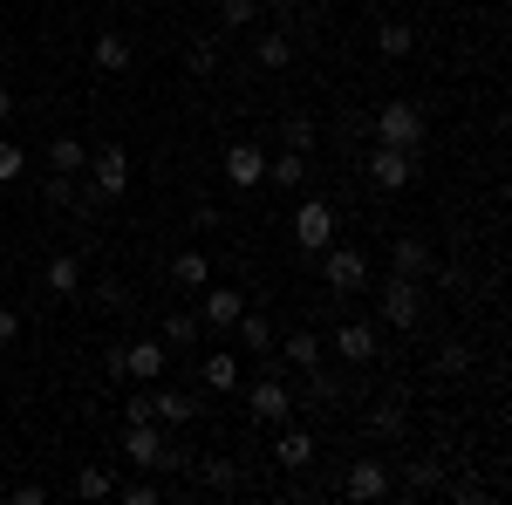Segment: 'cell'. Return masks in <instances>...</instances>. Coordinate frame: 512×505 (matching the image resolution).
Returning a JSON list of instances; mask_svg holds the SVG:
<instances>
[{
    "label": "cell",
    "instance_id": "6da1fadb",
    "mask_svg": "<svg viewBox=\"0 0 512 505\" xmlns=\"http://www.w3.org/2000/svg\"><path fill=\"white\" fill-rule=\"evenodd\" d=\"M123 458L137 471H158V465H178L185 451H171V444H164V424L144 417V424H123Z\"/></svg>",
    "mask_w": 512,
    "mask_h": 505
},
{
    "label": "cell",
    "instance_id": "7a4b0ae2",
    "mask_svg": "<svg viewBox=\"0 0 512 505\" xmlns=\"http://www.w3.org/2000/svg\"><path fill=\"white\" fill-rule=\"evenodd\" d=\"M321 280H328V294H362L369 287V253L362 246H321Z\"/></svg>",
    "mask_w": 512,
    "mask_h": 505
},
{
    "label": "cell",
    "instance_id": "3957f363",
    "mask_svg": "<svg viewBox=\"0 0 512 505\" xmlns=\"http://www.w3.org/2000/svg\"><path fill=\"white\" fill-rule=\"evenodd\" d=\"M376 144H390V151H424V117H417V103H383L376 110Z\"/></svg>",
    "mask_w": 512,
    "mask_h": 505
},
{
    "label": "cell",
    "instance_id": "277c9868",
    "mask_svg": "<svg viewBox=\"0 0 512 505\" xmlns=\"http://www.w3.org/2000/svg\"><path fill=\"white\" fill-rule=\"evenodd\" d=\"M89 192L103 198V205L130 192V151H123V144H103V151H89Z\"/></svg>",
    "mask_w": 512,
    "mask_h": 505
},
{
    "label": "cell",
    "instance_id": "5b68a950",
    "mask_svg": "<svg viewBox=\"0 0 512 505\" xmlns=\"http://www.w3.org/2000/svg\"><path fill=\"white\" fill-rule=\"evenodd\" d=\"M376 308H383L390 328H417V321H424V287H417V280H403V273H390V280H383V294H376Z\"/></svg>",
    "mask_w": 512,
    "mask_h": 505
},
{
    "label": "cell",
    "instance_id": "8992f818",
    "mask_svg": "<svg viewBox=\"0 0 512 505\" xmlns=\"http://www.w3.org/2000/svg\"><path fill=\"white\" fill-rule=\"evenodd\" d=\"M294 239H301L308 253L335 246V205H328V198H308V205L294 212Z\"/></svg>",
    "mask_w": 512,
    "mask_h": 505
},
{
    "label": "cell",
    "instance_id": "52a82bcc",
    "mask_svg": "<svg viewBox=\"0 0 512 505\" xmlns=\"http://www.w3.org/2000/svg\"><path fill=\"white\" fill-rule=\"evenodd\" d=\"M226 185H239V192H253V185H267V151H260L253 137H239L233 151H226Z\"/></svg>",
    "mask_w": 512,
    "mask_h": 505
},
{
    "label": "cell",
    "instance_id": "ba28073f",
    "mask_svg": "<svg viewBox=\"0 0 512 505\" xmlns=\"http://www.w3.org/2000/svg\"><path fill=\"white\" fill-rule=\"evenodd\" d=\"M410 171H417V157H410V151H390V144L369 151V178H376V192H403Z\"/></svg>",
    "mask_w": 512,
    "mask_h": 505
},
{
    "label": "cell",
    "instance_id": "9c48e42d",
    "mask_svg": "<svg viewBox=\"0 0 512 505\" xmlns=\"http://www.w3.org/2000/svg\"><path fill=\"white\" fill-rule=\"evenodd\" d=\"M41 294H55V301H76V294H82V253H55V260L41 267Z\"/></svg>",
    "mask_w": 512,
    "mask_h": 505
},
{
    "label": "cell",
    "instance_id": "30bf717a",
    "mask_svg": "<svg viewBox=\"0 0 512 505\" xmlns=\"http://www.w3.org/2000/svg\"><path fill=\"white\" fill-rule=\"evenodd\" d=\"M287 417H294V396H287V383L260 376V383H253V424H287Z\"/></svg>",
    "mask_w": 512,
    "mask_h": 505
},
{
    "label": "cell",
    "instance_id": "8fae6325",
    "mask_svg": "<svg viewBox=\"0 0 512 505\" xmlns=\"http://www.w3.org/2000/svg\"><path fill=\"white\" fill-rule=\"evenodd\" d=\"M239 308H246V294H239V287H205V301H198V321H205V328H233Z\"/></svg>",
    "mask_w": 512,
    "mask_h": 505
},
{
    "label": "cell",
    "instance_id": "7c38bea8",
    "mask_svg": "<svg viewBox=\"0 0 512 505\" xmlns=\"http://www.w3.org/2000/svg\"><path fill=\"white\" fill-rule=\"evenodd\" d=\"M335 355L355 362V369L376 362V328H369V321H342V328H335Z\"/></svg>",
    "mask_w": 512,
    "mask_h": 505
},
{
    "label": "cell",
    "instance_id": "4fadbf2b",
    "mask_svg": "<svg viewBox=\"0 0 512 505\" xmlns=\"http://www.w3.org/2000/svg\"><path fill=\"white\" fill-rule=\"evenodd\" d=\"M396 478H390V465L383 458H355L349 465V499H383Z\"/></svg>",
    "mask_w": 512,
    "mask_h": 505
},
{
    "label": "cell",
    "instance_id": "5bb4252c",
    "mask_svg": "<svg viewBox=\"0 0 512 505\" xmlns=\"http://www.w3.org/2000/svg\"><path fill=\"white\" fill-rule=\"evenodd\" d=\"M151 417H158L164 430H178V424H192V417H198V403L185 396V389H151Z\"/></svg>",
    "mask_w": 512,
    "mask_h": 505
},
{
    "label": "cell",
    "instance_id": "9a60e30c",
    "mask_svg": "<svg viewBox=\"0 0 512 505\" xmlns=\"http://www.w3.org/2000/svg\"><path fill=\"white\" fill-rule=\"evenodd\" d=\"M123 376L158 383V376H164V342H130V349H123Z\"/></svg>",
    "mask_w": 512,
    "mask_h": 505
},
{
    "label": "cell",
    "instance_id": "2e32d148",
    "mask_svg": "<svg viewBox=\"0 0 512 505\" xmlns=\"http://www.w3.org/2000/svg\"><path fill=\"white\" fill-rule=\"evenodd\" d=\"M233 328H239V349H253V355H274V342H280V335H274V321H267V314L239 308V321H233Z\"/></svg>",
    "mask_w": 512,
    "mask_h": 505
},
{
    "label": "cell",
    "instance_id": "e0dca14e",
    "mask_svg": "<svg viewBox=\"0 0 512 505\" xmlns=\"http://www.w3.org/2000/svg\"><path fill=\"white\" fill-rule=\"evenodd\" d=\"M89 62H96V76H123V69H130V41H123L117 28H110V35H96Z\"/></svg>",
    "mask_w": 512,
    "mask_h": 505
},
{
    "label": "cell",
    "instance_id": "ac0fdd59",
    "mask_svg": "<svg viewBox=\"0 0 512 505\" xmlns=\"http://www.w3.org/2000/svg\"><path fill=\"white\" fill-rule=\"evenodd\" d=\"M390 267L403 273V280H424V273H431V246H424V239H396V246H390Z\"/></svg>",
    "mask_w": 512,
    "mask_h": 505
},
{
    "label": "cell",
    "instance_id": "d6986e66",
    "mask_svg": "<svg viewBox=\"0 0 512 505\" xmlns=\"http://www.w3.org/2000/svg\"><path fill=\"white\" fill-rule=\"evenodd\" d=\"M82 164H89V144H82V137H55V144H48V171H62V178H76Z\"/></svg>",
    "mask_w": 512,
    "mask_h": 505
},
{
    "label": "cell",
    "instance_id": "ffe728a7",
    "mask_svg": "<svg viewBox=\"0 0 512 505\" xmlns=\"http://www.w3.org/2000/svg\"><path fill=\"white\" fill-rule=\"evenodd\" d=\"M274 349L287 355V362H294L301 376H308V369L321 362V335H315V328H301V335H287V342H274Z\"/></svg>",
    "mask_w": 512,
    "mask_h": 505
},
{
    "label": "cell",
    "instance_id": "44dd1931",
    "mask_svg": "<svg viewBox=\"0 0 512 505\" xmlns=\"http://www.w3.org/2000/svg\"><path fill=\"white\" fill-rule=\"evenodd\" d=\"M274 458L287 471H301V465H315V437L308 430H280V444H274Z\"/></svg>",
    "mask_w": 512,
    "mask_h": 505
},
{
    "label": "cell",
    "instance_id": "7402d4cb",
    "mask_svg": "<svg viewBox=\"0 0 512 505\" xmlns=\"http://www.w3.org/2000/svg\"><path fill=\"white\" fill-rule=\"evenodd\" d=\"M198 335H205V321H198L192 308L164 314V342H171V349H198Z\"/></svg>",
    "mask_w": 512,
    "mask_h": 505
},
{
    "label": "cell",
    "instance_id": "603a6c76",
    "mask_svg": "<svg viewBox=\"0 0 512 505\" xmlns=\"http://www.w3.org/2000/svg\"><path fill=\"white\" fill-rule=\"evenodd\" d=\"M376 48H383L390 62H403V55L417 48V28H410V21H383V28H376Z\"/></svg>",
    "mask_w": 512,
    "mask_h": 505
},
{
    "label": "cell",
    "instance_id": "cb8c5ba5",
    "mask_svg": "<svg viewBox=\"0 0 512 505\" xmlns=\"http://www.w3.org/2000/svg\"><path fill=\"white\" fill-rule=\"evenodd\" d=\"M171 280H178V287H205V280H212V260H205V253H178V260H171Z\"/></svg>",
    "mask_w": 512,
    "mask_h": 505
},
{
    "label": "cell",
    "instance_id": "d4e9b609",
    "mask_svg": "<svg viewBox=\"0 0 512 505\" xmlns=\"http://www.w3.org/2000/svg\"><path fill=\"white\" fill-rule=\"evenodd\" d=\"M437 485H444V465H437V458H424V465L410 458V471H403V492L417 499V492H437Z\"/></svg>",
    "mask_w": 512,
    "mask_h": 505
},
{
    "label": "cell",
    "instance_id": "484cf974",
    "mask_svg": "<svg viewBox=\"0 0 512 505\" xmlns=\"http://www.w3.org/2000/svg\"><path fill=\"white\" fill-rule=\"evenodd\" d=\"M233 383H239V355L212 349L205 355V389H233Z\"/></svg>",
    "mask_w": 512,
    "mask_h": 505
},
{
    "label": "cell",
    "instance_id": "4316f807",
    "mask_svg": "<svg viewBox=\"0 0 512 505\" xmlns=\"http://www.w3.org/2000/svg\"><path fill=\"white\" fill-rule=\"evenodd\" d=\"M308 396H315V410H328V403H342V376H335V369H308Z\"/></svg>",
    "mask_w": 512,
    "mask_h": 505
},
{
    "label": "cell",
    "instance_id": "83f0119b",
    "mask_svg": "<svg viewBox=\"0 0 512 505\" xmlns=\"http://www.w3.org/2000/svg\"><path fill=\"white\" fill-rule=\"evenodd\" d=\"M253 55H260V69H287V62H294V41H287V35H260V41H253Z\"/></svg>",
    "mask_w": 512,
    "mask_h": 505
},
{
    "label": "cell",
    "instance_id": "f1b7e54d",
    "mask_svg": "<svg viewBox=\"0 0 512 505\" xmlns=\"http://www.w3.org/2000/svg\"><path fill=\"white\" fill-rule=\"evenodd\" d=\"M301 178H308V157H301V151H287V157L267 164V185H301Z\"/></svg>",
    "mask_w": 512,
    "mask_h": 505
},
{
    "label": "cell",
    "instance_id": "f546056e",
    "mask_svg": "<svg viewBox=\"0 0 512 505\" xmlns=\"http://www.w3.org/2000/svg\"><path fill=\"white\" fill-rule=\"evenodd\" d=\"M280 137H287V151H301V157L315 151V123H308V117H287V123H280Z\"/></svg>",
    "mask_w": 512,
    "mask_h": 505
},
{
    "label": "cell",
    "instance_id": "4dcf8cb0",
    "mask_svg": "<svg viewBox=\"0 0 512 505\" xmlns=\"http://www.w3.org/2000/svg\"><path fill=\"white\" fill-rule=\"evenodd\" d=\"M76 492H82V499H110V492H117V478H110L103 465H89V471L76 478Z\"/></svg>",
    "mask_w": 512,
    "mask_h": 505
},
{
    "label": "cell",
    "instance_id": "1f68e13d",
    "mask_svg": "<svg viewBox=\"0 0 512 505\" xmlns=\"http://www.w3.org/2000/svg\"><path fill=\"white\" fill-rule=\"evenodd\" d=\"M21 171H28V151H21L14 137H0V185H14Z\"/></svg>",
    "mask_w": 512,
    "mask_h": 505
},
{
    "label": "cell",
    "instance_id": "d6a6232c",
    "mask_svg": "<svg viewBox=\"0 0 512 505\" xmlns=\"http://www.w3.org/2000/svg\"><path fill=\"white\" fill-rule=\"evenodd\" d=\"M185 69H192V76H212V69H219V41H192Z\"/></svg>",
    "mask_w": 512,
    "mask_h": 505
},
{
    "label": "cell",
    "instance_id": "836d02e7",
    "mask_svg": "<svg viewBox=\"0 0 512 505\" xmlns=\"http://www.w3.org/2000/svg\"><path fill=\"white\" fill-rule=\"evenodd\" d=\"M253 14H260L253 0H219V21H226V28H253Z\"/></svg>",
    "mask_w": 512,
    "mask_h": 505
},
{
    "label": "cell",
    "instance_id": "e575fe53",
    "mask_svg": "<svg viewBox=\"0 0 512 505\" xmlns=\"http://www.w3.org/2000/svg\"><path fill=\"white\" fill-rule=\"evenodd\" d=\"M396 430H403V410H396V403H383V410L369 417V437H396Z\"/></svg>",
    "mask_w": 512,
    "mask_h": 505
},
{
    "label": "cell",
    "instance_id": "d590c367",
    "mask_svg": "<svg viewBox=\"0 0 512 505\" xmlns=\"http://www.w3.org/2000/svg\"><path fill=\"white\" fill-rule=\"evenodd\" d=\"M48 205H76V178H62V171H48Z\"/></svg>",
    "mask_w": 512,
    "mask_h": 505
},
{
    "label": "cell",
    "instance_id": "8d00e7d4",
    "mask_svg": "<svg viewBox=\"0 0 512 505\" xmlns=\"http://www.w3.org/2000/svg\"><path fill=\"white\" fill-rule=\"evenodd\" d=\"M117 499L123 505H158V485H151V478H137V485H123Z\"/></svg>",
    "mask_w": 512,
    "mask_h": 505
},
{
    "label": "cell",
    "instance_id": "74e56055",
    "mask_svg": "<svg viewBox=\"0 0 512 505\" xmlns=\"http://www.w3.org/2000/svg\"><path fill=\"white\" fill-rule=\"evenodd\" d=\"M465 362H472V355H465V342H451V349L437 355V369H444V376H458V369H465Z\"/></svg>",
    "mask_w": 512,
    "mask_h": 505
},
{
    "label": "cell",
    "instance_id": "f35d334b",
    "mask_svg": "<svg viewBox=\"0 0 512 505\" xmlns=\"http://www.w3.org/2000/svg\"><path fill=\"white\" fill-rule=\"evenodd\" d=\"M96 301H103V308H110V314H117V308H130V294H123L117 280H103V287H96Z\"/></svg>",
    "mask_w": 512,
    "mask_h": 505
},
{
    "label": "cell",
    "instance_id": "ab89813d",
    "mask_svg": "<svg viewBox=\"0 0 512 505\" xmlns=\"http://www.w3.org/2000/svg\"><path fill=\"white\" fill-rule=\"evenodd\" d=\"M14 335H21V314L0 308V349H14Z\"/></svg>",
    "mask_w": 512,
    "mask_h": 505
},
{
    "label": "cell",
    "instance_id": "60d3db41",
    "mask_svg": "<svg viewBox=\"0 0 512 505\" xmlns=\"http://www.w3.org/2000/svg\"><path fill=\"white\" fill-rule=\"evenodd\" d=\"M192 226H205V233L219 226V205H212V198H198V205H192Z\"/></svg>",
    "mask_w": 512,
    "mask_h": 505
},
{
    "label": "cell",
    "instance_id": "b9f144b4",
    "mask_svg": "<svg viewBox=\"0 0 512 505\" xmlns=\"http://www.w3.org/2000/svg\"><path fill=\"white\" fill-rule=\"evenodd\" d=\"M233 478H239V471L226 465V458H212V465H205V485H233Z\"/></svg>",
    "mask_w": 512,
    "mask_h": 505
},
{
    "label": "cell",
    "instance_id": "7bdbcfd3",
    "mask_svg": "<svg viewBox=\"0 0 512 505\" xmlns=\"http://www.w3.org/2000/svg\"><path fill=\"white\" fill-rule=\"evenodd\" d=\"M14 117V89H0V123Z\"/></svg>",
    "mask_w": 512,
    "mask_h": 505
},
{
    "label": "cell",
    "instance_id": "ee69618b",
    "mask_svg": "<svg viewBox=\"0 0 512 505\" xmlns=\"http://www.w3.org/2000/svg\"><path fill=\"white\" fill-rule=\"evenodd\" d=\"M280 7H301V0H280Z\"/></svg>",
    "mask_w": 512,
    "mask_h": 505
}]
</instances>
